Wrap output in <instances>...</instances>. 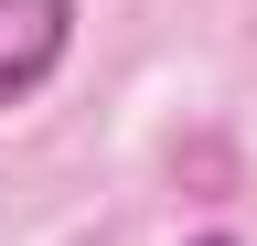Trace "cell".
<instances>
[{"label":"cell","instance_id":"1","mask_svg":"<svg viewBox=\"0 0 257 246\" xmlns=\"http://www.w3.org/2000/svg\"><path fill=\"white\" fill-rule=\"evenodd\" d=\"M64 43H75V0H0V118L54 86Z\"/></svg>","mask_w":257,"mask_h":246},{"label":"cell","instance_id":"2","mask_svg":"<svg viewBox=\"0 0 257 246\" xmlns=\"http://www.w3.org/2000/svg\"><path fill=\"white\" fill-rule=\"evenodd\" d=\"M204 246H225V235H204Z\"/></svg>","mask_w":257,"mask_h":246}]
</instances>
